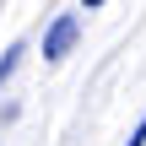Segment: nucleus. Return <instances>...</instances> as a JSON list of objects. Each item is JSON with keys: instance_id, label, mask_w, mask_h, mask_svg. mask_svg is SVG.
<instances>
[{"instance_id": "nucleus-3", "label": "nucleus", "mask_w": 146, "mask_h": 146, "mask_svg": "<svg viewBox=\"0 0 146 146\" xmlns=\"http://www.w3.org/2000/svg\"><path fill=\"white\" fill-rule=\"evenodd\" d=\"M125 146H146V114H141V125H135V135H130Z\"/></svg>"}, {"instance_id": "nucleus-1", "label": "nucleus", "mask_w": 146, "mask_h": 146, "mask_svg": "<svg viewBox=\"0 0 146 146\" xmlns=\"http://www.w3.org/2000/svg\"><path fill=\"white\" fill-rule=\"evenodd\" d=\"M76 38H81V16H76V11L54 16V22H49V33H43V60H49V65H60V60L76 49Z\"/></svg>"}, {"instance_id": "nucleus-4", "label": "nucleus", "mask_w": 146, "mask_h": 146, "mask_svg": "<svg viewBox=\"0 0 146 146\" xmlns=\"http://www.w3.org/2000/svg\"><path fill=\"white\" fill-rule=\"evenodd\" d=\"M98 5H108V0H81V11H98Z\"/></svg>"}, {"instance_id": "nucleus-2", "label": "nucleus", "mask_w": 146, "mask_h": 146, "mask_svg": "<svg viewBox=\"0 0 146 146\" xmlns=\"http://www.w3.org/2000/svg\"><path fill=\"white\" fill-rule=\"evenodd\" d=\"M22 54H27V49H22V43H11V49H5V54H0V87H5V81H11V76H16V65H22Z\"/></svg>"}]
</instances>
